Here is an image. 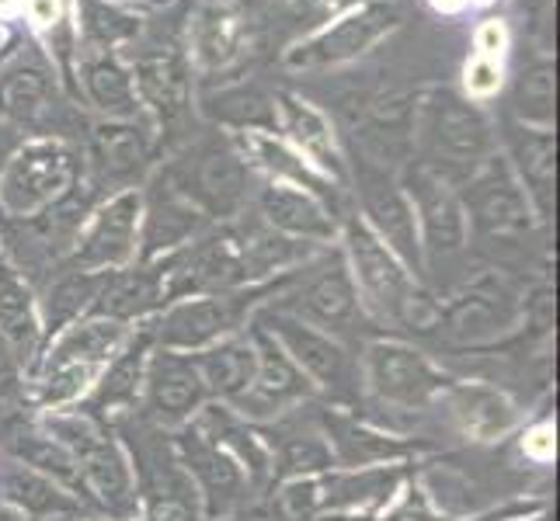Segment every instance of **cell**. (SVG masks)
Listing matches in <instances>:
<instances>
[{"label":"cell","mask_w":560,"mask_h":521,"mask_svg":"<svg viewBox=\"0 0 560 521\" xmlns=\"http://www.w3.org/2000/svg\"><path fill=\"white\" fill-rule=\"evenodd\" d=\"M35 424L70 452L81 490L91 514L108 521H140V476L132 466L129 446L88 411H43Z\"/></svg>","instance_id":"cell-1"},{"label":"cell","mask_w":560,"mask_h":521,"mask_svg":"<svg viewBox=\"0 0 560 521\" xmlns=\"http://www.w3.org/2000/svg\"><path fill=\"white\" fill-rule=\"evenodd\" d=\"M338 247L355 282L365 320L397 327V331H432L439 320L435 296L424 293V282H418L408 264L373 237V229L355 212L341 220Z\"/></svg>","instance_id":"cell-2"},{"label":"cell","mask_w":560,"mask_h":521,"mask_svg":"<svg viewBox=\"0 0 560 521\" xmlns=\"http://www.w3.org/2000/svg\"><path fill=\"white\" fill-rule=\"evenodd\" d=\"M132 327L108 317H84L52 334L25 376L35 411H73L88 400L105 365L122 352Z\"/></svg>","instance_id":"cell-3"},{"label":"cell","mask_w":560,"mask_h":521,"mask_svg":"<svg viewBox=\"0 0 560 521\" xmlns=\"http://www.w3.org/2000/svg\"><path fill=\"white\" fill-rule=\"evenodd\" d=\"M415 146H421L424 167L442 174L450 185H467L494 153L498 140L488 115L467 94L435 87L415 108Z\"/></svg>","instance_id":"cell-4"},{"label":"cell","mask_w":560,"mask_h":521,"mask_svg":"<svg viewBox=\"0 0 560 521\" xmlns=\"http://www.w3.org/2000/svg\"><path fill=\"white\" fill-rule=\"evenodd\" d=\"M285 279L268 282V285L230 288V293H202V296L171 299L164 310L150 320L153 344L171 347V352L196 355L202 347L217 344L223 338H234V334L247 331L250 320H255V313L265 303H272L282 293Z\"/></svg>","instance_id":"cell-5"},{"label":"cell","mask_w":560,"mask_h":521,"mask_svg":"<svg viewBox=\"0 0 560 521\" xmlns=\"http://www.w3.org/2000/svg\"><path fill=\"white\" fill-rule=\"evenodd\" d=\"M450 379L453 376L442 372V365L404 338H373L359 352V403H373L390 417L435 411Z\"/></svg>","instance_id":"cell-6"},{"label":"cell","mask_w":560,"mask_h":521,"mask_svg":"<svg viewBox=\"0 0 560 521\" xmlns=\"http://www.w3.org/2000/svg\"><path fill=\"white\" fill-rule=\"evenodd\" d=\"M250 323H258L261 331L276 338V344L289 355V362H293L306 376V382L314 386V393L327 400V407L359 411V400H362L359 352L349 341L327 334L320 327L303 323L272 303H265Z\"/></svg>","instance_id":"cell-7"},{"label":"cell","mask_w":560,"mask_h":521,"mask_svg":"<svg viewBox=\"0 0 560 521\" xmlns=\"http://www.w3.org/2000/svg\"><path fill=\"white\" fill-rule=\"evenodd\" d=\"M459 199L467 209L470 240L505 261L526 254L544 226L501 153H494L467 185H459Z\"/></svg>","instance_id":"cell-8"},{"label":"cell","mask_w":560,"mask_h":521,"mask_svg":"<svg viewBox=\"0 0 560 521\" xmlns=\"http://www.w3.org/2000/svg\"><path fill=\"white\" fill-rule=\"evenodd\" d=\"M81 181V164L67 140L35 137L22 140L0 170V216L25 223L60 205Z\"/></svg>","instance_id":"cell-9"},{"label":"cell","mask_w":560,"mask_h":521,"mask_svg":"<svg viewBox=\"0 0 560 521\" xmlns=\"http://www.w3.org/2000/svg\"><path fill=\"white\" fill-rule=\"evenodd\" d=\"M161 174L209 223L241 220L250 205V167L230 140L212 137L188 143L182 157L171 161Z\"/></svg>","instance_id":"cell-10"},{"label":"cell","mask_w":560,"mask_h":521,"mask_svg":"<svg viewBox=\"0 0 560 521\" xmlns=\"http://www.w3.org/2000/svg\"><path fill=\"white\" fill-rule=\"evenodd\" d=\"M272 306L293 313L303 323L320 327V331L335 338H345L359 320H365L355 282L349 275V264H345L338 244L324 247L317 258L296 268L285 279L282 293L272 299Z\"/></svg>","instance_id":"cell-11"},{"label":"cell","mask_w":560,"mask_h":521,"mask_svg":"<svg viewBox=\"0 0 560 521\" xmlns=\"http://www.w3.org/2000/svg\"><path fill=\"white\" fill-rule=\"evenodd\" d=\"M397 178L415 209L424 282H429V272H439L442 264H453L456 258L467 254V247H470L467 209H463L456 185H450L442 174H435L432 167H424L415 157L400 167Z\"/></svg>","instance_id":"cell-12"},{"label":"cell","mask_w":560,"mask_h":521,"mask_svg":"<svg viewBox=\"0 0 560 521\" xmlns=\"http://www.w3.org/2000/svg\"><path fill=\"white\" fill-rule=\"evenodd\" d=\"M140 223H143V188L112 191V196H105L84 216L63 264L94 275H112L137 264Z\"/></svg>","instance_id":"cell-13"},{"label":"cell","mask_w":560,"mask_h":521,"mask_svg":"<svg viewBox=\"0 0 560 521\" xmlns=\"http://www.w3.org/2000/svg\"><path fill=\"white\" fill-rule=\"evenodd\" d=\"M523 317L526 303L518 299L512 282L488 272L463 285L446 306H439L435 327H442V334L459 347H494L518 331Z\"/></svg>","instance_id":"cell-14"},{"label":"cell","mask_w":560,"mask_h":521,"mask_svg":"<svg viewBox=\"0 0 560 521\" xmlns=\"http://www.w3.org/2000/svg\"><path fill=\"white\" fill-rule=\"evenodd\" d=\"M349 185H355V199H359L355 216L373 229V237L380 244H386L404 264H408V272L418 282H424L415 209H411V199H408V191H404L397 174L355 157L349 167Z\"/></svg>","instance_id":"cell-15"},{"label":"cell","mask_w":560,"mask_h":521,"mask_svg":"<svg viewBox=\"0 0 560 521\" xmlns=\"http://www.w3.org/2000/svg\"><path fill=\"white\" fill-rule=\"evenodd\" d=\"M171 446H175L182 470L199 494L206 521H223V518L244 514L250 494H255V479L241 470V462L234 455L217 449L209 438H202L196 428H191V424H185L182 431L171 435Z\"/></svg>","instance_id":"cell-16"},{"label":"cell","mask_w":560,"mask_h":521,"mask_svg":"<svg viewBox=\"0 0 560 521\" xmlns=\"http://www.w3.org/2000/svg\"><path fill=\"white\" fill-rule=\"evenodd\" d=\"M400 25V11L386 0H365L335 17V25L317 28L285 52V67L293 70H327L362 56L386 32Z\"/></svg>","instance_id":"cell-17"},{"label":"cell","mask_w":560,"mask_h":521,"mask_svg":"<svg viewBox=\"0 0 560 521\" xmlns=\"http://www.w3.org/2000/svg\"><path fill=\"white\" fill-rule=\"evenodd\" d=\"M206 403H209V393H206L196 358L153 344L137 414L147 424H153V428L175 435L206 407Z\"/></svg>","instance_id":"cell-18"},{"label":"cell","mask_w":560,"mask_h":521,"mask_svg":"<svg viewBox=\"0 0 560 521\" xmlns=\"http://www.w3.org/2000/svg\"><path fill=\"white\" fill-rule=\"evenodd\" d=\"M158 441L129 449L132 466L140 476V521H206L199 494L185 476L182 462L171 446V435L158 428Z\"/></svg>","instance_id":"cell-19"},{"label":"cell","mask_w":560,"mask_h":521,"mask_svg":"<svg viewBox=\"0 0 560 521\" xmlns=\"http://www.w3.org/2000/svg\"><path fill=\"white\" fill-rule=\"evenodd\" d=\"M250 334H255V347H258V369H255V382L247 386V393L234 403V411L250 424H272L306 407V403H314L317 400L314 386L289 362L276 338L261 331L258 323H250Z\"/></svg>","instance_id":"cell-20"},{"label":"cell","mask_w":560,"mask_h":521,"mask_svg":"<svg viewBox=\"0 0 560 521\" xmlns=\"http://www.w3.org/2000/svg\"><path fill=\"white\" fill-rule=\"evenodd\" d=\"M435 411L446 414L450 428L470 446H498L523 424L518 403L501 386L480 379H450Z\"/></svg>","instance_id":"cell-21"},{"label":"cell","mask_w":560,"mask_h":521,"mask_svg":"<svg viewBox=\"0 0 560 521\" xmlns=\"http://www.w3.org/2000/svg\"><path fill=\"white\" fill-rule=\"evenodd\" d=\"M335 452V470H365V466H394V462H415L421 452L418 441L386 431L383 424L349 407H324L317 414Z\"/></svg>","instance_id":"cell-22"},{"label":"cell","mask_w":560,"mask_h":521,"mask_svg":"<svg viewBox=\"0 0 560 521\" xmlns=\"http://www.w3.org/2000/svg\"><path fill=\"white\" fill-rule=\"evenodd\" d=\"M150 167V137L132 119H102L88 129V170L91 188H102L105 196L126 188H140Z\"/></svg>","instance_id":"cell-23"},{"label":"cell","mask_w":560,"mask_h":521,"mask_svg":"<svg viewBox=\"0 0 560 521\" xmlns=\"http://www.w3.org/2000/svg\"><path fill=\"white\" fill-rule=\"evenodd\" d=\"M150 352H153V334H150V320H147V323L132 327L122 352L105 365V372L98 376V382H94V390L81 403V411L98 417L102 424H119L122 417H137Z\"/></svg>","instance_id":"cell-24"},{"label":"cell","mask_w":560,"mask_h":521,"mask_svg":"<svg viewBox=\"0 0 560 521\" xmlns=\"http://www.w3.org/2000/svg\"><path fill=\"white\" fill-rule=\"evenodd\" d=\"M276 129H282V140L293 146L320 178L338 185L341 191L349 188V157L341 153L338 137L324 111H317L311 102L296 98V94L282 91L276 94Z\"/></svg>","instance_id":"cell-25"},{"label":"cell","mask_w":560,"mask_h":521,"mask_svg":"<svg viewBox=\"0 0 560 521\" xmlns=\"http://www.w3.org/2000/svg\"><path fill=\"white\" fill-rule=\"evenodd\" d=\"M255 209L258 220L282 237H293L314 247L338 244V229H341L338 212L306 188L268 181L255 196Z\"/></svg>","instance_id":"cell-26"},{"label":"cell","mask_w":560,"mask_h":521,"mask_svg":"<svg viewBox=\"0 0 560 521\" xmlns=\"http://www.w3.org/2000/svg\"><path fill=\"white\" fill-rule=\"evenodd\" d=\"M209 220L191 205L164 174L143 191V223H140V261H161L185 244L206 234Z\"/></svg>","instance_id":"cell-27"},{"label":"cell","mask_w":560,"mask_h":521,"mask_svg":"<svg viewBox=\"0 0 560 521\" xmlns=\"http://www.w3.org/2000/svg\"><path fill=\"white\" fill-rule=\"evenodd\" d=\"M306 407H311V403H306ZM306 407L285 414L272 424H261L268 452H272V484L320 476L335 470V452L327 446V435L320 428L317 414L303 417Z\"/></svg>","instance_id":"cell-28"},{"label":"cell","mask_w":560,"mask_h":521,"mask_svg":"<svg viewBox=\"0 0 560 521\" xmlns=\"http://www.w3.org/2000/svg\"><path fill=\"white\" fill-rule=\"evenodd\" d=\"M0 505L25 514L32 521H73V518H94L91 508L77 497L60 479L38 473L22 459L0 462Z\"/></svg>","instance_id":"cell-29"},{"label":"cell","mask_w":560,"mask_h":521,"mask_svg":"<svg viewBox=\"0 0 560 521\" xmlns=\"http://www.w3.org/2000/svg\"><path fill=\"white\" fill-rule=\"evenodd\" d=\"M230 143H234V150L241 153V161L250 167L265 174L268 181H279V185H296V188H306L314 191L317 199H324L327 205H331L338 212V196L341 188L331 185L327 178H320V174L306 164L300 153L289 146L279 132H265V129H244V132H230Z\"/></svg>","instance_id":"cell-30"},{"label":"cell","mask_w":560,"mask_h":521,"mask_svg":"<svg viewBox=\"0 0 560 521\" xmlns=\"http://www.w3.org/2000/svg\"><path fill=\"white\" fill-rule=\"evenodd\" d=\"M167 303L171 296H167V279H164L161 261H137L122 268V272L105 275V285L98 299H94L91 313L137 327L158 317Z\"/></svg>","instance_id":"cell-31"},{"label":"cell","mask_w":560,"mask_h":521,"mask_svg":"<svg viewBox=\"0 0 560 521\" xmlns=\"http://www.w3.org/2000/svg\"><path fill=\"white\" fill-rule=\"evenodd\" d=\"M509 153L501 157L509 161L515 181L523 185L526 199L533 202L539 223L553 220V199H557V143L553 129H533L523 122H512L509 129Z\"/></svg>","instance_id":"cell-32"},{"label":"cell","mask_w":560,"mask_h":521,"mask_svg":"<svg viewBox=\"0 0 560 521\" xmlns=\"http://www.w3.org/2000/svg\"><path fill=\"white\" fill-rule=\"evenodd\" d=\"M56 108V76L43 56H22L0 73V119L8 126L46 132Z\"/></svg>","instance_id":"cell-33"},{"label":"cell","mask_w":560,"mask_h":521,"mask_svg":"<svg viewBox=\"0 0 560 521\" xmlns=\"http://www.w3.org/2000/svg\"><path fill=\"white\" fill-rule=\"evenodd\" d=\"M0 341L8 344L11 358L18 362L22 376L32 372L46 347L43 310H38V293L25 275L0 264Z\"/></svg>","instance_id":"cell-34"},{"label":"cell","mask_w":560,"mask_h":521,"mask_svg":"<svg viewBox=\"0 0 560 521\" xmlns=\"http://www.w3.org/2000/svg\"><path fill=\"white\" fill-rule=\"evenodd\" d=\"M188 424L202 438H209L217 449L234 455L241 462V470L255 479V487L272 484V452H268L261 424H250L247 417H241L230 407V403H217V400H209Z\"/></svg>","instance_id":"cell-35"},{"label":"cell","mask_w":560,"mask_h":521,"mask_svg":"<svg viewBox=\"0 0 560 521\" xmlns=\"http://www.w3.org/2000/svg\"><path fill=\"white\" fill-rule=\"evenodd\" d=\"M199 365V376L206 382L209 400L217 403H234L247 393V386L255 382V369H258V347H255V334L250 327L234 338H223L217 344L202 347V352L191 355Z\"/></svg>","instance_id":"cell-36"},{"label":"cell","mask_w":560,"mask_h":521,"mask_svg":"<svg viewBox=\"0 0 560 521\" xmlns=\"http://www.w3.org/2000/svg\"><path fill=\"white\" fill-rule=\"evenodd\" d=\"M140 94V105H150L158 111V119L164 126H175L182 115L188 111L191 102V76L185 67V56L178 49H153L140 56L137 76H132Z\"/></svg>","instance_id":"cell-37"},{"label":"cell","mask_w":560,"mask_h":521,"mask_svg":"<svg viewBox=\"0 0 560 521\" xmlns=\"http://www.w3.org/2000/svg\"><path fill=\"white\" fill-rule=\"evenodd\" d=\"M81 84L84 98L94 111H102V119H122L132 122L140 115V94L132 84V73L108 52H91L81 63Z\"/></svg>","instance_id":"cell-38"},{"label":"cell","mask_w":560,"mask_h":521,"mask_svg":"<svg viewBox=\"0 0 560 521\" xmlns=\"http://www.w3.org/2000/svg\"><path fill=\"white\" fill-rule=\"evenodd\" d=\"M105 285V275L94 272H77V268L60 264V272L49 279V285L38 296V310H43V327H46V341L52 334H60L63 327L91 317L94 299H98Z\"/></svg>","instance_id":"cell-39"},{"label":"cell","mask_w":560,"mask_h":521,"mask_svg":"<svg viewBox=\"0 0 560 521\" xmlns=\"http://www.w3.org/2000/svg\"><path fill=\"white\" fill-rule=\"evenodd\" d=\"M202 111L212 122L234 132L244 129L276 132V94H268L258 84H226L220 91H209L202 94Z\"/></svg>","instance_id":"cell-40"},{"label":"cell","mask_w":560,"mask_h":521,"mask_svg":"<svg viewBox=\"0 0 560 521\" xmlns=\"http://www.w3.org/2000/svg\"><path fill=\"white\" fill-rule=\"evenodd\" d=\"M553 63L547 60V56H536V60H529L523 70H518V76L512 81V115L515 122L523 126H533V129H553Z\"/></svg>","instance_id":"cell-41"},{"label":"cell","mask_w":560,"mask_h":521,"mask_svg":"<svg viewBox=\"0 0 560 521\" xmlns=\"http://www.w3.org/2000/svg\"><path fill=\"white\" fill-rule=\"evenodd\" d=\"M244 35H247V25L241 14H234L223 4H212L199 14L196 49L209 67H226L241 56Z\"/></svg>","instance_id":"cell-42"},{"label":"cell","mask_w":560,"mask_h":521,"mask_svg":"<svg viewBox=\"0 0 560 521\" xmlns=\"http://www.w3.org/2000/svg\"><path fill=\"white\" fill-rule=\"evenodd\" d=\"M341 0H258L261 22L293 28V32H317L327 14H335Z\"/></svg>","instance_id":"cell-43"},{"label":"cell","mask_w":560,"mask_h":521,"mask_svg":"<svg viewBox=\"0 0 560 521\" xmlns=\"http://www.w3.org/2000/svg\"><path fill=\"white\" fill-rule=\"evenodd\" d=\"M373 521H446V518H442V514L432 508V500L424 497L421 484H418L415 473H411V479L404 484V490H400Z\"/></svg>","instance_id":"cell-44"},{"label":"cell","mask_w":560,"mask_h":521,"mask_svg":"<svg viewBox=\"0 0 560 521\" xmlns=\"http://www.w3.org/2000/svg\"><path fill=\"white\" fill-rule=\"evenodd\" d=\"M518 449H523V459L536 462V466H550L553 455H557V428H553V417L526 424V428L518 431Z\"/></svg>","instance_id":"cell-45"},{"label":"cell","mask_w":560,"mask_h":521,"mask_svg":"<svg viewBox=\"0 0 560 521\" xmlns=\"http://www.w3.org/2000/svg\"><path fill=\"white\" fill-rule=\"evenodd\" d=\"M498 67L491 63V60H477L470 70H467V87H470V94H477V98H485V94H491L494 87H498Z\"/></svg>","instance_id":"cell-46"},{"label":"cell","mask_w":560,"mask_h":521,"mask_svg":"<svg viewBox=\"0 0 560 521\" xmlns=\"http://www.w3.org/2000/svg\"><path fill=\"white\" fill-rule=\"evenodd\" d=\"M22 146V137H18V129L0 122V170H4V164L11 161V153Z\"/></svg>","instance_id":"cell-47"},{"label":"cell","mask_w":560,"mask_h":521,"mask_svg":"<svg viewBox=\"0 0 560 521\" xmlns=\"http://www.w3.org/2000/svg\"><path fill=\"white\" fill-rule=\"evenodd\" d=\"M18 376H22V369H18V362L11 358L8 344L0 341V386H4V382H14Z\"/></svg>","instance_id":"cell-48"},{"label":"cell","mask_w":560,"mask_h":521,"mask_svg":"<svg viewBox=\"0 0 560 521\" xmlns=\"http://www.w3.org/2000/svg\"><path fill=\"white\" fill-rule=\"evenodd\" d=\"M0 521H32V518H25V514H18V511H11V508L0 505Z\"/></svg>","instance_id":"cell-49"},{"label":"cell","mask_w":560,"mask_h":521,"mask_svg":"<svg viewBox=\"0 0 560 521\" xmlns=\"http://www.w3.org/2000/svg\"><path fill=\"white\" fill-rule=\"evenodd\" d=\"M223 521H261V518H247V514H234V518H223Z\"/></svg>","instance_id":"cell-50"}]
</instances>
